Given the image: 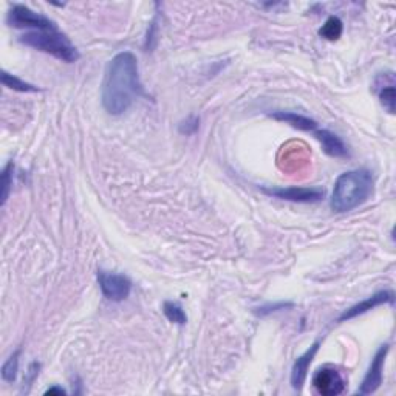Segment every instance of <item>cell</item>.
<instances>
[{
    "mask_svg": "<svg viewBox=\"0 0 396 396\" xmlns=\"http://www.w3.org/2000/svg\"><path fill=\"white\" fill-rule=\"evenodd\" d=\"M141 93L143 86L139 81L137 56L130 52L118 53L105 70L102 84L104 109L110 115H123Z\"/></svg>",
    "mask_w": 396,
    "mask_h": 396,
    "instance_id": "6da1fadb",
    "label": "cell"
},
{
    "mask_svg": "<svg viewBox=\"0 0 396 396\" xmlns=\"http://www.w3.org/2000/svg\"><path fill=\"white\" fill-rule=\"evenodd\" d=\"M373 192V175L367 169L344 172L337 176L333 194H331V209L335 212H349L359 208L369 200Z\"/></svg>",
    "mask_w": 396,
    "mask_h": 396,
    "instance_id": "7a4b0ae2",
    "label": "cell"
},
{
    "mask_svg": "<svg viewBox=\"0 0 396 396\" xmlns=\"http://www.w3.org/2000/svg\"><path fill=\"white\" fill-rule=\"evenodd\" d=\"M19 40L22 42L24 45L44 52L62 62L73 63L79 59V52H77L76 47L70 42V39L66 34H62L58 28L47 31H30L24 34Z\"/></svg>",
    "mask_w": 396,
    "mask_h": 396,
    "instance_id": "3957f363",
    "label": "cell"
},
{
    "mask_svg": "<svg viewBox=\"0 0 396 396\" xmlns=\"http://www.w3.org/2000/svg\"><path fill=\"white\" fill-rule=\"evenodd\" d=\"M6 22L14 28H34V31H47L56 28L53 20L30 10L25 5H13L6 16Z\"/></svg>",
    "mask_w": 396,
    "mask_h": 396,
    "instance_id": "277c9868",
    "label": "cell"
},
{
    "mask_svg": "<svg viewBox=\"0 0 396 396\" xmlns=\"http://www.w3.org/2000/svg\"><path fill=\"white\" fill-rule=\"evenodd\" d=\"M98 284L105 299L112 302H123L132 291V282L124 274L99 270Z\"/></svg>",
    "mask_w": 396,
    "mask_h": 396,
    "instance_id": "5b68a950",
    "label": "cell"
},
{
    "mask_svg": "<svg viewBox=\"0 0 396 396\" xmlns=\"http://www.w3.org/2000/svg\"><path fill=\"white\" fill-rule=\"evenodd\" d=\"M313 386L322 396L341 395L345 388V379L335 367H322L313 376Z\"/></svg>",
    "mask_w": 396,
    "mask_h": 396,
    "instance_id": "8992f818",
    "label": "cell"
},
{
    "mask_svg": "<svg viewBox=\"0 0 396 396\" xmlns=\"http://www.w3.org/2000/svg\"><path fill=\"white\" fill-rule=\"evenodd\" d=\"M388 350H390L388 344L379 346V350L376 351V355H374L372 360L370 369L365 374L363 384H360V387L358 388L356 392L358 395H372L378 390L381 384H383V370Z\"/></svg>",
    "mask_w": 396,
    "mask_h": 396,
    "instance_id": "52a82bcc",
    "label": "cell"
},
{
    "mask_svg": "<svg viewBox=\"0 0 396 396\" xmlns=\"http://www.w3.org/2000/svg\"><path fill=\"white\" fill-rule=\"evenodd\" d=\"M264 192L280 198V200L294 201V203H314L323 198L325 192L317 188H273L264 189Z\"/></svg>",
    "mask_w": 396,
    "mask_h": 396,
    "instance_id": "ba28073f",
    "label": "cell"
},
{
    "mask_svg": "<svg viewBox=\"0 0 396 396\" xmlns=\"http://www.w3.org/2000/svg\"><path fill=\"white\" fill-rule=\"evenodd\" d=\"M393 300H395L393 293L384 289V291H379L376 294L367 297L365 300L359 302V303H356V305H353L351 308L344 311V314L339 317V322L355 319V317L364 314V313H367V311H370V310L376 308L379 305H384V303H393Z\"/></svg>",
    "mask_w": 396,
    "mask_h": 396,
    "instance_id": "9c48e42d",
    "label": "cell"
},
{
    "mask_svg": "<svg viewBox=\"0 0 396 396\" xmlns=\"http://www.w3.org/2000/svg\"><path fill=\"white\" fill-rule=\"evenodd\" d=\"M319 345L321 342H314L302 356L296 359V363L291 369V386L294 390H302L303 384H305L310 365L313 363L316 353L319 351Z\"/></svg>",
    "mask_w": 396,
    "mask_h": 396,
    "instance_id": "30bf717a",
    "label": "cell"
},
{
    "mask_svg": "<svg viewBox=\"0 0 396 396\" xmlns=\"http://www.w3.org/2000/svg\"><path fill=\"white\" fill-rule=\"evenodd\" d=\"M314 137L321 141L323 152L330 155V157H333V158L349 157L346 146L344 144V141L336 135V133L322 129V130H314Z\"/></svg>",
    "mask_w": 396,
    "mask_h": 396,
    "instance_id": "8fae6325",
    "label": "cell"
},
{
    "mask_svg": "<svg viewBox=\"0 0 396 396\" xmlns=\"http://www.w3.org/2000/svg\"><path fill=\"white\" fill-rule=\"evenodd\" d=\"M270 116L277 119V121L287 123L291 127H294V129L302 130V132H314L317 129V123L314 121V119L299 115V113H294V112H274Z\"/></svg>",
    "mask_w": 396,
    "mask_h": 396,
    "instance_id": "7c38bea8",
    "label": "cell"
},
{
    "mask_svg": "<svg viewBox=\"0 0 396 396\" xmlns=\"http://www.w3.org/2000/svg\"><path fill=\"white\" fill-rule=\"evenodd\" d=\"M0 79H2V84L5 87H8L11 90H16V91H22V93H36V91H40V89H38L36 86H31V84L19 79L17 76L5 72V70H2Z\"/></svg>",
    "mask_w": 396,
    "mask_h": 396,
    "instance_id": "4fadbf2b",
    "label": "cell"
},
{
    "mask_svg": "<svg viewBox=\"0 0 396 396\" xmlns=\"http://www.w3.org/2000/svg\"><path fill=\"white\" fill-rule=\"evenodd\" d=\"M342 30H344L342 20L336 16H331L327 19V22L322 25L319 34L327 40H337L339 38H341Z\"/></svg>",
    "mask_w": 396,
    "mask_h": 396,
    "instance_id": "5bb4252c",
    "label": "cell"
},
{
    "mask_svg": "<svg viewBox=\"0 0 396 396\" xmlns=\"http://www.w3.org/2000/svg\"><path fill=\"white\" fill-rule=\"evenodd\" d=\"M162 313H165V316L172 323L185 325L188 322V316L185 313V310H183L180 303H176V302L167 300V302L162 303Z\"/></svg>",
    "mask_w": 396,
    "mask_h": 396,
    "instance_id": "9a60e30c",
    "label": "cell"
},
{
    "mask_svg": "<svg viewBox=\"0 0 396 396\" xmlns=\"http://www.w3.org/2000/svg\"><path fill=\"white\" fill-rule=\"evenodd\" d=\"M19 356H20V350L14 351L2 367V378H3V381H6V383H14V381H16V378H17Z\"/></svg>",
    "mask_w": 396,
    "mask_h": 396,
    "instance_id": "2e32d148",
    "label": "cell"
},
{
    "mask_svg": "<svg viewBox=\"0 0 396 396\" xmlns=\"http://www.w3.org/2000/svg\"><path fill=\"white\" fill-rule=\"evenodd\" d=\"M13 171H14V165L13 161H10L2 171V206H5L6 200H8L10 197V190L13 186Z\"/></svg>",
    "mask_w": 396,
    "mask_h": 396,
    "instance_id": "e0dca14e",
    "label": "cell"
},
{
    "mask_svg": "<svg viewBox=\"0 0 396 396\" xmlns=\"http://www.w3.org/2000/svg\"><path fill=\"white\" fill-rule=\"evenodd\" d=\"M379 99L381 104L384 105V109L388 113H395V87L393 84L387 87H383V90L379 91Z\"/></svg>",
    "mask_w": 396,
    "mask_h": 396,
    "instance_id": "ac0fdd59",
    "label": "cell"
},
{
    "mask_svg": "<svg viewBox=\"0 0 396 396\" xmlns=\"http://www.w3.org/2000/svg\"><path fill=\"white\" fill-rule=\"evenodd\" d=\"M293 307V303H287V302H277V303H268V305H264V307H260L257 308L254 313H256L257 316H266V314H271V313H275V311H279V310H287V308H291Z\"/></svg>",
    "mask_w": 396,
    "mask_h": 396,
    "instance_id": "d6986e66",
    "label": "cell"
},
{
    "mask_svg": "<svg viewBox=\"0 0 396 396\" xmlns=\"http://www.w3.org/2000/svg\"><path fill=\"white\" fill-rule=\"evenodd\" d=\"M198 124H200V119H198L197 116H190L186 119V121H183L180 124V132L186 133V135H190V133H194L198 129Z\"/></svg>",
    "mask_w": 396,
    "mask_h": 396,
    "instance_id": "ffe728a7",
    "label": "cell"
},
{
    "mask_svg": "<svg viewBox=\"0 0 396 396\" xmlns=\"http://www.w3.org/2000/svg\"><path fill=\"white\" fill-rule=\"evenodd\" d=\"M45 395H66V390H63L62 387H52V388H48V390L45 392Z\"/></svg>",
    "mask_w": 396,
    "mask_h": 396,
    "instance_id": "44dd1931",
    "label": "cell"
}]
</instances>
